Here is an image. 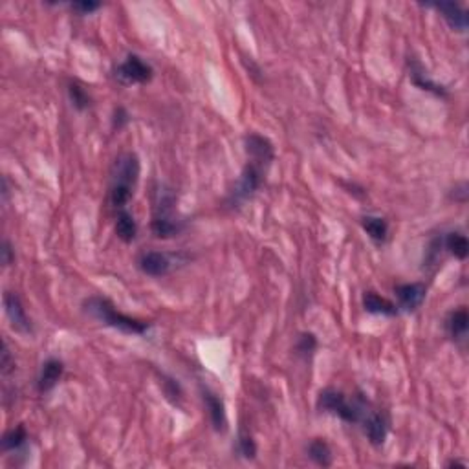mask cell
<instances>
[{
    "mask_svg": "<svg viewBox=\"0 0 469 469\" xmlns=\"http://www.w3.org/2000/svg\"><path fill=\"white\" fill-rule=\"evenodd\" d=\"M4 306H6V313L10 317L11 324L17 332H22V334H32V323L26 315V310L22 306L21 299L17 293H11L8 291L4 295Z\"/></svg>",
    "mask_w": 469,
    "mask_h": 469,
    "instance_id": "cell-9",
    "label": "cell"
},
{
    "mask_svg": "<svg viewBox=\"0 0 469 469\" xmlns=\"http://www.w3.org/2000/svg\"><path fill=\"white\" fill-rule=\"evenodd\" d=\"M0 253H2V264L4 266H10L11 262H13V259H15L13 249H11V244L8 242V240L2 242V249H0Z\"/></svg>",
    "mask_w": 469,
    "mask_h": 469,
    "instance_id": "cell-29",
    "label": "cell"
},
{
    "mask_svg": "<svg viewBox=\"0 0 469 469\" xmlns=\"http://www.w3.org/2000/svg\"><path fill=\"white\" fill-rule=\"evenodd\" d=\"M204 402L209 409L211 421H213V427L216 431H226L227 427V418H226V407H224V402H222L216 394H213L211 390H204Z\"/></svg>",
    "mask_w": 469,
    "mask_h": 469,
    "instance_id": "cell-14",
    "label": "cell"
},
{
    "mask_svg": "<svg viewBox=\"0 0 469 469\" xmlns=\"http://www.w3.org/2000/svg\"><path fill=\"white\" fill-rule=\"evenodd\" d=\"M140 176V160L132 152L121 154L114 162L110 173V202L114 207L123 209L132 198V189Z\"/></svg>",
    "mask_w": 469,
    "mask_h": 469,
    "instance_id": "cell-1",
    "label": "cell"
},
{
    "mask_svg": "<svg viewBox=\"0 0 469 469\" xmlns=\"http://www.w3.org/2000/svg\"><path fill=\"white\" fill-rule=\"evenodd\" d=\"M15 368V362L11 359V354H10V348H8V345H2V357H0V371H2V374H10L11 371Z\"/></svg>",
    "mask_w": 469,
    "mask_h": 469,
    "instance_id": "cell-27",
    "label": "cell"
},
{
    "mask_svg": "<svg viewBox=\"0 0 469 469\" xmlns=\"http://www.w3.org/2000/svg\"><path fill=\"white\" fill-rule=\"evenodd\" d=\"M468 326L469 315L466 308L453 310V312L448 315V319H446V330H448L449 337L455 341L466 340V335H468Z\"/></svg>",
    "mask_w": 469,
    "mask_h": 469,
    "instance_id": "cell-13",
    "label": "cell"
},
{
    "mask_svg": "<svg viewBox=\"0 0 469 469\" xmlns=\"http://www.w3.org/2000/svg\"><path fill=\"white\" fill-rule=\"evenodd\" d=\"M410 79L421 90H429V92L437 94V96H446V90L442 87H438L437 83H432L427 77V72L421 68V65H418L415 61H413V66H410Z\"/></svg>",
    "mask_w": 469,
    "mask_h": 469,
    "instance_id": "cell-19",
    "label": "cell"
},
{
    "mask_svg": "<svg viewBox=\"0 0 469 469\" xmlns=\"http://www.w3.org/2000/svg\"><path fill=\"white\" fill-rule=\"evenodd\" d=\"M427 288L426 284L421 282H410V284H399L396 288V297H398L399 306L407 310V312H413L416 308L420 306L424 299H426Z\"/></svg>",
    "mask_w": 469,
    "mask_h": 469,
    "instance_id": "cell-11",
    "label": "cell"
},
{
    "mask_svg": "<svg viewBox=\"0 0 469 469\" xmlns=\"http://www.w3.org/2000/svg\"><path fill=\"white\" fill-rule=\"evenodd\" d=\"M127 123H129V114H127L125 108H118L116 114H114V127L119 130V129H123Z\"/></svg>",
    "mask_w": 469,
    "mask_h": 469,
    "instance_id": "cell-28",
    "label": "cell"
},
{
    "mask_svg": "<svg viewBox=\"0 0 469 469\" xmlns=\"http://www.w3.org/2000/svg\"><path fill=\"white\" fill-rule=\"evenodd\" d=\"M363 429H365V435L371 440V444L374 446H382L385 442L388 432V421L387 418L382 415V413H376V410H368L367 415L363 416Z\"/></svg>",
    "mask_w": 469,
    "mask_h": 469,
    "instance_id": "cell-10",
    "label": "cell"
},
{
    "mask_svg": "<svg viewBox=\"0 0 469 469\" xmlns=\"http://www.w3.org/2000/svg\"><path fill=\"white\" fill-rule=\"evenodd\" d=\"M138 266L145 275L151 277H163L167 275L171 268H173V260L169 259V255L162 251H145L140 255Z\"/></svg>",
    "mask_w": 469,
    "mask_h": 469,
    "instance_id": "cell-8",
    "label": "cell"
},
{
    "mask_svg": "<svg viewBox=\"0 0 469 469\" xmlns=\"http://www.w3.org/2000/svg\"><path fill=\"white\" fill-rule=\"evenodd\" d=\"M246 152H248V158L251 162L262 163L266 167H270V163L275 158L271 141L260 134L246 136Z\"/></svg>",
    "mask_w": 469,
    "mask_h": 469,
    "instance_id": "cell-7",
    "label": "cell"
},
{
    "mask_svg": "<svg viewBox=\"0 0 469 469\" xmlns=\"http://www.w3.org/2000/svg\"><path fill=\"white\" fill-rule=\"evenodd\" d=\"M68 92H70V99L77 110H85V108L90 107V97L85 92V88H81L79 85H70Z\"/></svg>",
    "mask_w": 469,
    "mask_h": 469,
    "instance_id": "cell-24",
    "label": "cell"
},
{
    "mask_svg": "<svg viewBox=\"0 0 469 469\" xmlns=\"http://www.w3.org/2000/svg\"><path fill=\"white\" fill-rule=\"evenodd\" d=\"M317 405L321 410L340 416L341 420L348 421V424L362 421L363 416L368 413V404L365 399L356 398L351 402L345 394L335 390V388H324L323 393L319 394Z\"/></svg>",
    "mask_w": 469,
    "mask_h": 469,
    "instance_id": "cell-4",
    "label": "cell"
},
{
    "mask_svg": "<svg viewBox=\"0 0 469 469\" xmlns=\"http://www.w3.org/2000/svg\"><path fill=\"white\" fill-rule=\"evenodd\" d=\"M101 8V4H97V2H90V0H83V2H74L72 4V10L77 11L79 15H90V13H94L96 10H99Z\"/></svg>",
    "mask_w": 469,
    "mask_h": 469,
    "instance_id": "cell-26",
    "label": "cell"
},
{
    "mask_svg": "<svg viewBox=\"0 0 469 469\" xmlns=\"http://www.w3.org/2000/svg\"><path fill=\"white\" fill-rule=\"evenodd\" d=\"M152 68L138 55L130 54L121 65L116 68V79L123 85H141L151 81Z\"/></svg>",
    "mask_w": 469,
    "mask_h": 469,
    "instance_id": "cell-6",
    "label": "cell"
},
{
    "mask_svg": "<svg viewBox=\"0 0 469 469\" xmlns=\"http://www.w3.org/2000/svg\"><path fill=\"white\" fill-rule=\"evenodd\" d=\"M85 310L87 313H90L92 317H96L97 321L112 326V329H118L125 334H145L149 330V323H143V321H136V319L129 317V315H123L119 313L114 304L108 299H103V297H90L85 301Z\"/></svg>",
    "mask_w": 469,
    "mask_h": 469,
    "instance_id": "cell-3",
    "label": "cell"
},
{
    "mask_svg": "<svg viewBox=\"0 0 469 469\" xmlns=\"http://www.w3.org/2000/svg\"><path fill=\"white\" fill-rule=\"evenodd\" d=\"M444 244H446V249H449V253H453L457 259L464 260L466 257H468L469 242L468 238H466V235H462V233L459 231L449 233L448 237H446V240H444Z\"/></svg>",
    "mask_w": 469,
    "mask_h": 469,
    "instance_id": "cell-21",
    "label": "cell"
},
{
    "mask_svg": "<svg viewBox=\"0 0 469 469\" xmlns=\"http://www.w3.org/2000/svg\"><path fill=\"white\" fill-rule=\"evenodd\" d=\"M362 226H363V229H365V233H367L368 237L373 238L374 242H383V240L387 238L388 226H387V222L383 220L382 216H373V215L363 216Z\"/></svg>",
    "mask_w": 469,
    "mask_h": 469,
    "instance_id": "cell-18",
    "label": "cell"
},
{
    "mask_svg": "<svg viewBox=\"0 0 469 469\" xmlns=\"http://www.w3.org/2000/svg\"><path fill=\"white\" fill-rule=\"evenodd\" d=\"M308 455H310V459L315 462L317 466H323V468H329V466H332V449H330V446L324 440H321V438H315V440H312L310 442V446H308Z\"/></svg>",
    "mask_w": 469,
    "mask_h": 469,
    "instance_id": "cell-20",
    "label": "cell"
},
{
    "mask_svg": "<svg viewBox=\"0 0 469 469\" xmlns=\"http://www.w3.org/2000/svg\"><path fill=\"white\" fill-rule=\"evenodd\" d=\"M28 442V432L22 426L11 429L2 438V449L4 451H21Z\"/></svg>",
    "mask_w": 469,
    "mask_h": 469,
    "instance_id": "cell-22",
    "label": "cell"
},
{
    "mask_svg": "<svg viewBox=\"0 0 469 469\" xmlns=\"http://www.w3.org/2000/svg\"><path fill=\"white\" fill-rule=\"evenodd\" d=\"M63 376V363L59 359H48L41 368V376H39V390L41 393H48L57 385V382Z\"/></svg>",
    "mask_w": 469,
    "mask_h": 469,
    "instance_id": "cell-16",
    "label": "cell"
},
{
    "mask_svg": "<svg viewBox=\"0 0 469 469\" xmlns=\"http://www.w3.org/2000/svg\"><path fill=\"white\" fill-rule=\"evenodd\" d=\"M138 233V224H136L134 216L130 215L129 211L119 209L118 218H116V235H118L123 242H132Z\"/></svg>",
    "mask_w": 469,
    "mask_h": 469,
    "instance_id": "cell-17",
    "label": "cell"
},
{
    "mask_svg": "<svg viewBox=\"0 0 469 469\" xmlns=\"http://www.w3.org/2000/svg\"><path fill=\"white\" fill-rule=\"evenodd\" d=\"M435 8L442 13L444 21L448 22L451 30L460 33H464L468 30V11L462 6L457 4V2H438V4H435Z\"/></svg>",
    "mask_w": 469,
    "mask_h": 469,
    "instance_id": "cell-12",
    "label": "cell"
},
{
    "mask_svg": "<svg viewBox=\"0 0 469 469\" xmlns=\"http://www.w3.org/2000/svg\"><path fill=\"white\" fill-rule=\"evenodd\" d=\"M266 165L257 162H251L249 160L248 165L244 167L242 174H240V180L237 182L235 189H233L231 196H229V205H240L244 204L246 200H249L257 193V189L262 185V180H264L266 174Z\"/></svg>",
    "mask_w": 469,
    "mask_h": 469,
    "instance_id": "cell-5",
    "label": "cell"
},
{
    "mask_svg": "<svg viewBox=\"0 0 469 469\" xmlns=\"http://www.w3.org/2000/svg\"><path fill=\"white\" fill-rule=\"evenodd\" d=\"M315 348H317V341H315V335L313 334H302L299 337V341H297V352L301 356H312Z\"/></svg>",
    "mask_w": 469,
    "mask_h": 469,
    "instance_id": "cell-25",
    "label": "cell"
},
{
    "mask_svg": "<svg viewBox=\"0 0 469 469\" xmlns=\"http://www.w3.org/2000/svg\"><path fill=\"white\" fill-rule=\"evenodd\" d=\"M449 466H462V468H466V462H459V460H453V462H449Z\"/></svg>",
    "mask_w": 469,
    "mask_h": 469,
    "instance_id": "cell-30",
    "label": "cell"
},
{
    "mask_svg": "<svg viewBox=\"0 0 469 469\" xmlns=\"http://www.w3.org/2000/svg\"><path fill=\"white\" fill-rule=\"evenodd\" d=\"M238 453L242 455L244 459H255V455H257L255 440L246 429H242L240 435H238Z\"/></svg>",
    "mask_w": 469,
    "mask_h": 469,
    "instance_id": "cell-23",
    "label": "cell"
},
{
    "mask_svg": "<svg viewBox=\"0 0 469 469\" xmlns=\"http://www.w3.org/2000/svg\"><path fill=\"white\" fill-rule=\"evenodd\" d=\"M363 306L368 313H376V315H396L398 313V308L396 304L385 299V297L377 295L376 291H365L363 295Z\"/></svg>",
    "mask_w": 469,
    "mask_h": 469,
    "instance_id": "cell-15",
    "label": "cell"
},
{
    "mask_svg": "<svg viewBox=\"0 0 469 469\" xmlns=\"http://www.w3.org/2000/svg\"><path fill=\"white\" fill-rule=\"evenodd\" d=\"M176 194L173 189L158 187L156 198H154V216H152V233L158 238H171L176 237L182 229H184V220H180L174 215V207H176Z\"/></svg>",
    "mask_w": 469,
    "mask_h": 469,
    "instance_id": "cell-2",
    "label": "cell"
}]
</instances>
